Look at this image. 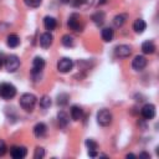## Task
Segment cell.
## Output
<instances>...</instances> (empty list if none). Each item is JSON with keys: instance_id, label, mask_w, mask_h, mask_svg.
<instances>
[{"instance_id": "obj_1", "label": "cell", "mask_w": 159, "mask_h": 159, "mask_svg": "<svg viewBox=\"0 0 159 159\" xmlns=\"http://www.w3.org/2000/svg\"><path fill=\"white\" fill-rule=\"evenodd\" d=\"M35 104H36V97L32 93H24L20 97V106L22 107V109L31 112L34 109Z\"/></svg>"}, {"instance_id": "obj_2", "label": "cell", "mask_w": 159, "mask_h": 159, "mask_svg": "<svg viewBox=\"0 0 159 159\" xmlns=\"http://www.w3.org/2000/svg\"><path fill=\"white\" fill-rule=\"evenodd\" d=\"M16 94V87L11 83H0V97L4 99H11Z\"/></svg>"}, {"instance_id": "obj_3", "label": "cell", "mask_w": 159, "mask_h": 159, "mask_svg": "<svg viewBox=\"0 0 159 159\" xmlns=\"http://www.w3.org/2000/svg\"><path fill=\"white\" fill-rule=\"evenodd\" d=\"M43 67H45V60L42 58V57H35L34 58V61H32V77L34 78H36L35 81H39L37 78H40L41 77V71L43 70Z\"/></svg>"}, {"instance_id": "obj_4", "label": "cell", "mask_w": 159, "mask_h": 159, "mask_svg": "<svg viewBox=\"0 0 159 159\" xmlns=\"http://www.w3.org/2000/svg\"><path fill=\"white\" fill-rule=\"evenodd\" d=\"M97 122L99 125L107 127L112 123V113L108 109H101L97 113Z\"/></svg>"}, {"instance_id": "obj_5", "label": "cell", "mask_w": 159, "mask_h": 159, "mask_svg": "<svg viewBox=\"0 0 159 159\" xmlns=\"http://www.w3.org/2000/svg\"><path fill=\"white\" fill-rule=\"evenodd\" d=\"M20 67V60L16 55H10L5 60V68L9 72H15Z\"/></svg>"}, {"instance_id": "obj_6", "label": "cell", "mask_w": 159, "mask_h": 159, "mask_svg": "<svg viewBox=\"0 0 159 159\" xmlns=\"http://www.w3.org/2000/svg\"><path fill=\"white\" fill-rule=\"evenodd\" d=\"M67 25H68V27H70L71 30H73L75 32H81L82 29H83V25L81 24L80 16H78L77 14H72V15L70 16V19H68V21H67Z\"/></svg>"}, {"instance_id": "obj_7", "label": "cell", "mask_w": 159, "mask_h": 159, "mask_svg": "<svg viewBox=\"0 0 159 159\" xmlns=\"http://www.w3.org/2000/svg\"><path fill=\"white\" fill-rule=\"evenodd\" d=\"M72 66H73V62L68 57H62L57 62V70L60 72H62V73H66V72L71 71L72 70Z\"/></svg>"}, {"instance_id": "obj_8", "label": "cell", "mask_w": 159, "mask_h": 159, "mask_svg": "<svg viewBox=\"0 0 159 159\" xmlns=\"http://www.w3.org/2000/svg\"><path fill=\"white\" fill-rule=\"evenodd\" d=\"M140 114L144 119H153L155 117V106L152 103H147L143 106Z\"/></svg>"}, {"instance_id": "obj_9", "label": "cell", "mask_w": 159, "mask_h": 159, "mask_svg": "<svg viewBox=\"0 0 159 159\" xmlns=\"http://www.w3.org/2000/svg\"><path fill=\"white\" fill-rule=\"evenodd\" d=\"M27 154V149L25 147H20V145H14L11 149H10V155L14 158V159H22L25 158Z\"/></svg>"}, {"instance_id": "obj_10", "label": "cell", "mask_w": 159, "mask_h": 159, "mask_svg": "<svg viewBox=\"0 0 159 159\" xmlns=\"http://www.w3.org/2000/svg\"><path fill=\"white\" fill-rule=\"evenodd\" d=\"M145 66H147V58L144 56H142V55L135 56L134 60L132 61V67L135 71H142V70H144Z\"/></svg>"}, {"instance_id": "obj_11", "label": "cell", "mask_w": 159, "mask_h": 159, "mask_svg": "<svg viewBox=\"0 0 159 159\" xmlns=\"http://www.w3.org/2000/svg\"><path fill=\"white\" fill-rule=\"evenodd\" d=\"M130 53H132V48L128 45H119V46H117L114 48V55L117 57H122V58L123 57H128Z\"/></svg>"}, {"instance_id": "obj_12", "label": "cell", "mask_w": 159, "mask_h": 159, "mask_svg": "<svg viewBox=\"0 0 159 159\" xmlns=\"http://www.w3.org/2000/svg\"><path fill=\"white\" fill-rule=\"evenodd\" d=\"M52 41H53V36L50 34V32H43L41 36H40V45L41 47L43 48H47L52 45Z\"/></svg>"}, {"instance_id": "obj_13", "label": "cell", "mask_w": 159, "mask_h": 159, "mask_svg": "<svg viewBox=\"0 0 159 159\" xmlns=\"http://www.w3.org/2000/svg\"><path fill=\"white\" fill-rule=\"evenodd\" d=\"M43 25H45V29H46V30L52 31V30L56 29L57 21H56V19L52 17V16H46V17L43 19Z\"/></svg>"}, {"instance_id": "obj_14", "label": "cell", "mask_w": 159, "mask_h": 159, "mask_svg": "<svg viewBox=\"0 0 159 159\" xmlns=\"http://www.w3.org/2000/svg\"><path fill=\"white\" fill-rule=\"evenodd\" d=\"M46 130H47V127L45 123H37L35 127H34V134L37 137V138H41L46 134Z\"/></svg>"}, {"instance_id": "obj_15", "label": "cell", "mask_w": 159, "mask_h": 159, "mask_svg": "<svg viewBox=\"0 0 159 159\" xmlns=\"http://www.w3.org/2000/svg\"><path fill=\"white\" fill-rule=\"evenodd\" d=\"M104 20H106V15L103 11H97L92 15V21L97 25V26H102L104 24Z\"/></svg>"}, {"instance_id": "obj_16", "label": "cell", "mask_w": 159, "mask_h": 159, "mask_svg": "<svg viewBox=\"0 0 159 159\" xmlns=\"http://www.w3.org/2000/svg\"><path fill=\"white\" fill-rule=\"evenodd\" d=\"M142 51L145 53V55H152L154 51H155V45L153 41H144L142 43Z\"/></svg>"}, {"instance_id": "obj_17", "label": "cell", "mask_w": 159, "mask_h": 159, "mask_svg": "<svg viewBox=\"0 0 159 159\" xmlns=\"http://www.w3.org/2000/svg\"><path fill=\"white\" fill-rule=\"evenodd\" d=\"M57 119H58V124H60V127H62V128L67 127V124H68V122H70V117H68V114H67L66 112H63V111L58 112V114H57Z\"/></svg>"}, {"instance_id": "obj_18", "label": "cell", "mask_w": 159, "mask_h": 159, "mask_svg": "<svg viewBox=\"0 0 159 159\" xmlns=\"http://www.w3.org/2000/svg\"><path fill=\"white\" fill-rule=\"evenodd\" d=\"M145 27H147V24H145V21L142 20V19H137V20L134 21V24H133V29H134V31H135L137 34L144 32Z\"/></svg>"}, {"instance_id": "obj_19", "label": "cell", "mask_w": 159, "mask_h": 159, "mask_svg": "<svg viewBox=\"0 0 159 159\" xmlns=\"http://www.w3.org/2000/svg\"><path fill=\"white\" fill-rule=\"evenodd\" d=\"M82 114H83V111L81 107L78 106H72L71 107V118L73 120H80L82 118Z\"/></svg>"}, {"instance_id": "obj_20", "label": "cell", "mask_w": 159, "mask_h": 159, "mask_svg": "<svg viewBox=\"0 0 159 159\" xmlns=\"http://www.w3.org/2000/svg\"><path fill=\"white\" fill-rule=\"evenodd\" d=\"M6 43H7L9 47H12V48H14V47H17V46L20 45V39H19L17 35L11 34V35L7 36V39H6Z\"/></svg>"}, {"instance_id": "obj_21", "label": "cell", "mask_w": 159, "mask_h": 159, "mask_svg": "<svg viewBox=\"0 0 159 159\" xmlns=\"http://www.w3.org/2000/svg\"><path fill=\"white\" fill-rule=\"evenodd\" d=\"M102 39H103V41H106V42H109V41H112V39H113V36H114V32H113V30L111 29V27H104L103 30H102Z\"/></svg>"}, {"instance_id": "obj_22", "label": "cell", "mask_w": 159, "mask_h": 159, "mask_svg": "<svg viewBox=\"0 0 159 159\" xmlns=\"http://www.w3.org/2000/svg\"><path fill=\"white\" fill-rule=\"evenodd\" d=\"M125 20H127V15H125V14L116 15V16H114V19H113V25H114L116 27H120V26H123V25H124Z\"/></svg>"}, {"instance_id": "obj_23", "label": "cell", "mask_w": 159, "mask_h": 159, "mask_svg": "<svg viewBox=\"0 0 159 159\" xmlns=\"http://www.w3.org/2000/svg\"><path fill=\"white\" fill-rule=\"evenodd\" d=\"M61 42H62V45L66 46V47H72V46L75 45V40H73V37H72L71 35H63Z\"/></svg>"}, {"instance_id": "obj_24", "label": "cell", "mask_w": 159, "mask_h": 159, "mask_svg": "<svg viewBox=\"0 0 159 159\" xmlns=\"http://www.w3.org/2000/svg\"><path fill=\"white\" fill-rule=\"evenodd\" d=\"M50 106H51V98L48 96H42L40 99V107L42 109H46V108H50Z\"/></svg>"}, {"instance_id": "obj_25", "label": "cell", "mask_w": 159, "mask_h": 159, "mask_svg": "<svg viewBox=\"0 0 159 159\" xmlns=\"http://www.w3.org/2000/svg\"><path fill=\"white\" fill-rule=\"evenodd\" d=\"M84 144H86V147L88 148V150H97V149H98V144H97V142H94L93 139H86Z\"/></svg>"}, {"instance_id": "obj_26", "label": "cell", "mask_w": 159, "mask_h": 159, "mask_svg": "<svg viewBox=\"0 0 159 159\" xmlns=\"http://www.w3.org/2000/svg\"><path fill=\"white\" fill-rule=\"evenodd\" d=\"M68 94H66V93H61L58 97H57V103L60 104V106H65V104H67V102H68Z\"/></svg>"}, {"instance_id": "obj_27", "label": "cell", "mask_w": 159, "mask_h": 159, "mask_svg": "<svg viewBox=\"0 0 159 159\" xmlns=\"http://www.w3.org/2000/svg\"><path fill=\"white\" fill-rule=\"evenodd\" d=\"M45 157V149L41 148V147H37L35 149V153H34V158L35 159H42Z\"/></svg>"}, {"instance_id": "obj_28", "label": "cell", "mask_w": 159, "mask_h": 159, "mask_svg": "<svg viewBox=\"0 0 159 159\" xmlns=\"http://www.w3.org/2000/svg\"><path fill=\"white\" fill-rule=\"evenodd\" d=\"M24 1L26 2V5H29V6H31V7H37V6H40L41 2H42V0H24Z\"/></svg>"}, {"instance_id": "obj_29", "label": "cell", "mask_w": 159, "mask_h": 159, "mask_svg": "<svg viewBox=\"0 0 159 159\" xmlns=\"http://www.w3.org/2000/svg\"><path fill=\"white\" fill-rule=\"evenodd\" d=\"M6 153V145L4 140H0V155H4Z\"/></svg>"}, {"instance_id": "obj_30", "label": "cell", "mask_w": 159, "mask_h": 159, "mask_svg": "<svg viewBox=\"0 0 159 159\" xmlns=\"http://www.w3.org/2000/svg\"><path fill=\"white\" fill-rule=\"evenodd\" d=\"M71 4H72L75 7H77V6H80V5L83 4V0H71Z\"/></svg>"}, {"instance_id": "obj_31", "label": "cell", "mask_w": 159, "mask_h": 159, "mask_svg": "<svg viewBox=\"0 0 159 159\" xmlns=\"http://www.w3.org/2000/svg\"><path fill=\"white\" fill-rule=\"evenodd\" d=\"M88 155L89 157H98V154H97L96 150H88Z\"/></svg>"}, {"instance_id": "obj_32", "label": "cell", "mask_w": 159, "mask_h": 159, "mask_svg": "<svg viewBox=\"0 0 159 159\" xmlns=\"http://www.w3.org/2000/svg\"><path fill=\"white\" fill-rule=\"evenodd\" d=\"M139 158H150V155H149L148 153H144V152H143V153L139 154Z\"/></svg>"}, {"instance_id": "obj_33", "label": "cell", "mask_w": 159, "mask_h": 159, "mask_svg": "<svg viewBox=\"0 0 159 159\" xmlns=\"http://www.w3.org/2000/svg\"><path fill=\"white\" fill-rule=\"evenodd\" d=\"M93 1H94V0H83V2H86L87 5H92V4H93Z\"/></svg>"}, {"instance_id": "obj_34", "label": "cell", "mask_w": 159, "mask_h": 159, "mask_svg": "<svg viewBox=\"0 0 159 159\" xmlns=\"http://www.w3.org/2000/svg\"><path fill=\"white\" fill-rule=\"evenodd\" d=\"M60 2H62V4H68V2H71V0H58Z\"/></svg>"}, {"instance_id": "obj_35", "label": "cell", "mask_w": 159, "mask_h": 159, "mask_svg": "<svg viewBox=\"0 0 159 159\" xmlns=\"http://www.w3.org/2000/svg\"><path fill=\"white\" fill-rule=\"evenodd\" d=\"M127 158H135L134 154H127Z\"/></svg>"}, {"instance_id": "obj_36", "label": "cell", "mask_w": 159, "mask_h": 159, "mask_svg": "<svg viewBox=\"0 0 159 159\" xmlns=\"http://www.w3.org/2000/svg\"><path fill=\"white\" fill-rule=\"evenodd\" d=\"M1 65H2V62H1V60H0V67H1Z\"/></svg>"}]
</instances>
